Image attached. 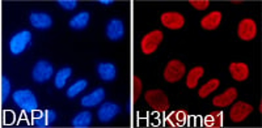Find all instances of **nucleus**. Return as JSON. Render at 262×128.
I'll use <instances>...</instances> for the list:
<instances>
[{"mask_svg": "<svg viewBox=\"0 0 262 128\" xmlns=\"http://www.w3.org/2000/svg\"><path fill=\"white\" fill-rule=\"evenodd\" d=\"M13 101L17 106L21 107L26 113H33L37 110V98L32 91L28 89H20L13 93Z\"/></svg>", "mask_w": 262, "mask_h": 128, "instance_id": "nucleus-1", "label": "nucleus"}, {"mask_svg": "<svg viewBox=\"0 0 262 128\" xmlns=\"http://www.w3.org/2000/svg\"><path fill=\"white\" fill-rule=\"evenodd\" d=\"M144 99H146V102L148 103L149 106L152 107L153 110L159 111V113L167 111L168 107H169L168 97L163 90H159V89H153V90L147 91L146 94H144Z\"/></svg>", "mask_w": 262, "mask_h": 128, "instance_id": "nucleus-2", "label": "nucleus"}, {"mask_svg": "<svg viewBox=\"0 0 262 128\" xmlns=\"http://www.w3.org/2000/svg\"><path fill=\"white\" fill-rule=\"evenodd\" d=\"M163 38V32H160V30H153L151 33L146 34L142 38V42H140V47H142L143 54H153L157 50V47H159V44L161 43Z\"/></svg>", "mask_w": 262, "mask_h": 128, "instance_id": "nucleus-3", "label": "nucleus"}, {"mask_svg": "<svg viewBox=\"0 0 262 128\" xmlns=\"http://www.w3.org/2000/svg\"><path fill=\"white\" fill-rule=\"evenodd\" d=\"M185 66L180 60H171L164 68V79L168 83H177L185 75Z\"/></svg>", "mask_w": 262, "mask_h": 128, "instance_id": "nucleus-4", "label": "nucleus"}, {"mask_svg": "<svg viewBox=\"0 0 262 128\" xmlns=\"http://www.w3.org/2000/svg\"><path fill=\"white\" fill-rule=\"evenodd\" d=\"M30 40H32V34L28 30H24V32H20L16 36H13L9 41V50L13 55L21 54L28 44L30 43Z\"/></svg>", "mask_w": 262, "mask_h": 128, "instance_id": "nucleus-5", "label": "nucleus"}, {"mask_svg": "<svg viewBox=\"0 0 262 128\" xmlns=\"http://www.w3.org/2000/svg\"><path fill=\"white\" fill-rule=\"evenodd\" d=\"M53 73H54V68L50 63L46 62V60H40V62H37V64L33 68L32 76L33 80L36 83H45V81L50 80Z\"/></svg>", "mask_w": 262, "mask_h": 128, "instance_id": "nucleus-6", "label": "nucleus"}, {"mask_svg": "<svg viewBox=\"0 0 262 128\" xmlns=\"http://www.w3.org/2000/svg\"><path fill=\"white\" fill-rule=\"evenodd\" d=\"M257 34V25L255 20L252 18H244L239 22L237 26V36L243 41H252Z\"/></svg>", "mask_w": 262, "mask_h": 128, "instance_id": "nucleus-7", "label": "nucleus"}, {"mask_svg": "<svg viewBox=\"0 0 262 128\" xmlns=\"http://www.w3.org/2000/svg\"><path fill=\"white\" fill-rule=\"evenodd\" d=\"M252 111H253V106H251L249 103L236 102L231 107L229 117H231V121L235 122V123H240L251 115Z\"/></svg>", "mask_w": 262, "mask_h": 128, "instance_id": "nucleus-8", "label": "nucleus"}, {"mask_svg": "<svg viewBox=\"0 0 262 128\" xmlns=\"http://www.w3.org/2000/svg\"><path fill=\"white\" fill-rule=\"evenodd\" d=\"M161 24L165 28L172 30L181 29L184 24H185V18L179 12H165L160 17Z\"/></svg>", "mask_w": 262, "mask_h": 128, "instance_id": "nucleus-9", "label": "nucleus"}, {"mask_svg": "<svg viewBox=\"0 0 262 128\" xmlns=\"http://www.w3.org/2000/svg\"><path fill=\"white\" fill-rule=\"evenodd\" d=\"M120 111H121L120 106L116 105V103L113 102L104 103L102 106H100V109H98L97 111L98 121L102 122V123H108V122L113 121L114 118L118 115Z\"/></svg>", "mask_w": 262, "mask_h": 128, "instance_id": "nucleus-10", "label": "nucleus"}, {"mask_svg": "<svg viewBox=\"0 0 262 128\" xmlns=\"http://www.w3.org/2000/svg\"><path fill=\"white\" fill-rule=\"evenodd\" d=\"M125 34V26L124 22L118 20V18H113L108 22L106 25V37L110 41H118L121 40Z\"/></svg>", "mask_w": 262, "mask_h": 128, "instance_id": "nucleus-11", "label": "nucleus"}, {"mask_svg": "<svg viewBox=\"0 0 262 128\" xmlns=\"http://www.w3.org/2000/svg\"><path fill=\"white\" fill-rule=\"evenodd\" d=\"M29 21L36 29L45 30L49 29L53 25V20L48 13H42V12H32L29 16Z\"/></svg>", "mask_w": 262, "mask_h": 128, "instance_id": "nucleus-12", "label": "nucleus"}, {"mask_svg": "<svg viewBox=\"0 0 262 128\" xmlns=\"http://www.w3.org/2000/svg\"><path fill=\"white\" fill-rule=\"evenodd\" d=\"M236 97H237L236 89L228 88L224 93L216 95V97L212 99V103H214V106H218V107L231 106V105L236 101Z\"/></svg>", "mask_w": 262, "mask_h": 128, "instance_id": "nucleus-13", "label": "nucleus"}, {"mask_svg": "<svg viewBox=\"0 0 262 128\" xmlns=\"http://www.w3.org/2000/svg\"><path fill=\"white\" fill-rule=\"evenodd\" d=\"M105 98V90L102 88H97L89 94L84 95L81 98V106L84 107H95L104 101Z\"/></svg>", "mask_w": 262, "mask_h": 128, "instance_id": "nucleus-14", "label": "nucleus"}, {"mask_svg": "<svg viewBox=\"0 0 262 128\" xmlns=\"http://www.w3.org/2000/svg\"><path fill=\"white\" fill-rule=\"evenodd\" d=\"M57 121V114L53 110H46L42 113H37V115L33 118V125L37 127H46Z\"/></svg>", "mask_w": 262, "mask_h": 128, "instance_id": "nucleus-15", "label": "nucleus"}, {"mask_svg": "<svg viewBox=\"0 0 262 128\" xmlns=\"http://www.w3.org/2000/svg\"><path fill=\"white\" fill-rule=\"evenodd\" d=\"M229 73L233 80L244 81L249 77V68L245 63H231Z\"/></svg>", "mask_w": 262, "mask_h": 128, "instance_id": "nucleus-16", "label": "nucleus"}, {"mask_svg": "<svg viewBox=\"0 0 262 128\" xmlns=\"http://www.w3.org/2000/svg\"><path fill=\"white\" fill-rule=\"evenodd\" d=\"M220 22H222V13L218 11H214L200 20V26L204 30H215L220 25Z\"/></svg>", "mask_w": 262, "mask_h": 128, "instance_id": "nucleus-17", "label": "nucleus"}, {"mask_svg": "<svg viewBox=\"0 0 262 128\" xmlns=\"http://www.w3.org/2000/svg\"><path fill=\"white\" fill-rule=\"evenodd\" d=\"M97 73L101 80L112 81L116 79L117 70L112 63H100L97 66Z\"/></svg>", "mask_w": 262, "mask_h": 128, "instance_id": "nucleus-18", "label": "nucleus"}, {"mask_svg": "<svg viewBox=\"0 0 262 128\" xmlns=\"http://www.w3.org/2000/svg\"><path fill=\"white\" fill-rule=\"evenodd\" d=\"M89 18L91 17H89L88 12H80V13H77V15H75L69 20V26L75 30H81L84 28H87Z\"/></svg>", "mask_w": 262, "mask_h": 128, "instance_id": "nucleus-19", "label": "nucleus"}, {"mask_svg": "<svg viewBox=\"0 0 262 128\" xmlns=\"http://www.w3.org/2000/svg\"><path fill=\"white\" fill-rule=\"evenodd\" d=\"M204 75V70L202 67H194L186 76V86L189 89H194L198 85L199 79Z\"/></svg>", "mask_w": 262, "mask_h": 128, "instance_id": "nucleus-20", "label": "nucleus"}, {"mask_svg": "<svg viewBox=\"0 0 262 128\" xmlns=\"http://www.w3.org/2000/svg\"><path fill=\"white\" fill-rule=\"evenodd\" d=\"M72 127L85 128L92 123V114L89 111H81L72 119Z\"/></svg>", "mask_w": 262, "mask_h": 128, "instance_id": "nucleus-21", "label": "nucleus"}, {"mask_svg": "<svg viewBox=\"0 0 262 128\" xmlns=\"http://www.w3.org/2000/svg\"><path fill=\"white\" fill-rule=\"evenodd\" d=\"M71 73H72V71H71V68H68V67H65V68H62L61 71H58V73L55 75V80H54L55 88L57 89L65 88L66 83H67V80L71 77Z\"/></svg>", "mask_w": 262, "mask_h": 128, "instance_id": "nucleus-22", "label": "nucleus"}, {"mask_svg": "<svg viewBox=\"0 0 262 128\" xmlns=\"http://www.w3.org/2000/svg\"><path fill=\"white\" fill-rule=\"evenodd\" d=\"M219 85H220V81H219L218 79H212V80L207 81V83L198 90V95H199L200 98H206V97H208V95L211 94L212 91H215L219 88Z\"/></svg>", "mask_w": 262, "mask_h": 128, "instance_id": "nucleus-23", "label": "nucleus"}, {"mask_svg": "<svg viewBox=\"0 0 262 128\" xmlns=\"http://www.w3.org/2000/svg\"><path fill=\"white\" fill-rule=\"evenodd\" d=\"M223 125V113L222 111H214V113L208 114L204 118V126L207 127H222Z\"/></svg>", "mask_w": 262, "mask_h": 128, "instance_id": "nucleus-24", "label": "nucleus"}, {"mask_svg": "<svg viewBox=\"0 0 262 128\" xmlns=\"http://www.w3.org/2000/svg\"><path fill=\"white\" fill-rule=\"evenodd\" d=\"M88 86V83L87 80H79L76 81V83H73L71 86L68 88V90H67V97L68 98H73V97H76L79 93H81V91L84 90V89L87 88Z\"/></svg>", "mask_w": 262, "mask_h": 128, "instance_id": "nucleus-25", "label": "nucleus"}, {"mask_svg": "<svg viewBox=\"0 0 262 128\" xmlns=\"http://www.w3.org/2000/svg\"><path fill=\"white\" fill-rule=\"evenodd\" d=\"M171 122L175 126H184L186 123V113L185 111H176L169 117Z\"/></svg>", "mask_w": 262, "mask_h": 128, "instance_id": "nucleus-26", "label": "nucleus"}, {"mask_svg": "<svg viewBox=\"0 0 262 128\" xmlns=\"http://www.w3.org/2000/svg\"><path fill=\"white\" fill-rule=\"evenodd\" d=\"M9 91H11V85H9V81L5 76L1 77V101H5L9 95Z\"/></svg>", "mask_w": 262, "mask_h": 128, "instance_id": "nucleus-27", "label": "nucleus"}, {"mask_svg": "<svg viewBox=\"0 0 262 128\" xmlns=\"http://www.w3.org/2000/svg\"><path fill=\"white\" fill-rule=\"evenodd\" d=\"M190 5L194 7L198 11H204V9H207L208 5H210V1L208 0H190L189 1Z\"/></svg>", "mask_w": 262, "mask_h": 128, "instance_id": "nucleus-28", "label": "nucleus"}, {"mask_svg": "<svg viewBox=\"0 0 262 128\" xmlns=\"http://www.w3.org/2000/svg\"><path fill=\"white\" fill-rule=\"evenodd\" d=\"M58 4L66 11H72L77 5L76 0H59Z\"/></svg>", "mask_w": 262, "mask_h": 128, "instance_id": "nucleus-29", "label": "nucleus"}, {"mask_svg": "<svg viewBox=\"0 0 262 128\" xmlns=\"http://www.w3.org/2000/svg\"><path fill=\"white\" fill-rule=\"evenodd\" d=\"M140 91H142V81L139 77H135L134 79V99L139 98V95H140Z\"/></svg>", "mask_w": 262, "mask_h": 128, "instance_id": "nucleus-30", "label": "nucleus"}, {"mask_svg": "<svg viewBox=\"0 0 262 128\" xmlns=\"http://www.w3.org/2000/svg\"><path fill=\"white\" fill-rule=\"evenodd\" d=\"M100 3H102V4H112V0H102V1H100Z\"/></svg>", "mask_w": 262, "mask_h": 128, "instance_id": "nucleus-31", "label": "nucleus"}]
</instances>
